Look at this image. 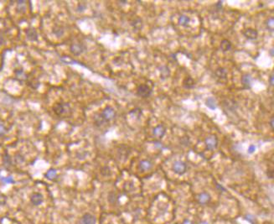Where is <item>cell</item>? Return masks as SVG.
<instances>
[{"mask_svg": "<svg viewBox=\"0 0 274 224\" xmlns=\"http://www.w3.org/2000/svg\"><path fill=\"white\" fill-rule=\"evenodd\" d=\"M116 116V111L113 109L112 107H107L102 110V112L100 114V119L101 122H109L113 120Z\"/></svg>", "mask_w": 274, "mask_h": 224, "instance_id": "6da1fadb", "label": "cell"}, {"mask_svg": "<svg viewBox=\"0 0 274 224\" xmlns=\"http://www.w3.org/2000/svg\"><path fill=\"white\" fill-rule=\"evenodd\" d=\"M172 170L175 174L179 175V176H182L187 170V165L183 161H177L175 162H174Z\"/></svg>", "mask_w": 274, "mask_h": 224, "instance_id": "7a4b0ae2", "label": "cell"}, {"mask_svg": "<svg viewBox=\"0 0 274 224\" xmlns=\"http://www.w3.org/2000/svg\"><path fill=\"white\" fill-rule=\"evenodd\" d=\"M137 94L139 97L143 98L149 97L152 94V89L147 84H141L139 85L137 89Z\"/></svg>", "mask_w": 274, "mask_h": 224, "instance_id": "3957f363", "label": "cell"}, {"mask_svg": "<svg viewBox=\"0 0 274 224\" xmlns=\"http://www.w3.org/2000/svg\"><path fill=\"white\" fill-rule=\"evenodd\" d=\"M205 144L207 149L214 150L218 146V138L215 135H210L205 139Z\"/></svg>", "mask_w": 274, "mask_h": 224, "instance_id": "277c9868", "label": "cell"}, {"mask_svg": "<svg viewBox=\"0 0 274 224\" xmlns=\"http://www.w3.org/2000/svg\"><path fill=\"white\" fill-rule=\"evenodd\" d=\"M71 52L75 55V56H80L81 54H82L85 50V46L84 45H82L81 43H73L71 47Z\"/></svg>", "mask_w": 274, "mask_h": 224, "instance_id": "5b68a950", "label": "cell"}, {"mask_svg": "<svg viewBox=\"0 0 274 224\" xmlns=\"http://www.w3.org/2000/svg\"><path fill=\"white\" fill-rule=\"evenodd\" d=\"M166 133V128L163 124H158L153 129V135L156 138H162Z\"/></svg>", "mask_w": 274, "mask_h": 224, "instance_id": "8992f818", "label": "cell"}, {"mask_svg": "<svg viewBox=\"0 0 274 224\" xmlns=\"http://www.w3.org/2000/svg\"><path fill=\"white\" fill-rule=\"evenodd\" d=\"M243 34H244V36L248 40H250V41H254L256 40L257 36H258V32H257V30H255V29H252V28H248L247 30H244V32H243Z\"/></svg>", "mask_w": 274, "mask_h": 224, "instance_id": "52a82bcc", "label": "cell"}, {"mask_svg": "<svg viewBox=\"0 0 274 224\" xmlns=\"http://www.w3.org/2000/svg\"><path fill=\"white\" fill-rule=\"evenodd\" d=\"M97 223V219L93 215L90 213H86L84 214L81 219V224H96Z\"/></svg>", "mask_w": 274, "mask_h": 224, "instance_id": "ba28073f", "label": "cell"}, {"mask_svg": "<svg viewBox=\"0 0 274 224\" xmlns=\"http://www.w3.org/2000/svg\"><path fill=\"white\" fill-rule=\"evenodd\" d=\"M210 196L207 192H201L197 196V201L201 205H206L210 202Z\"/></svg>", "mask_w": 274, "mask_h": 224, "instance_id": "9c48e42d", "label": "cell"}, {"mask_svg": "<svg viewBox=\"0 0 274 224\" xmlns=\"http://www.w3.org/2000/svg\"><path fill=\"white\" fill-rule=\"evenodd\" d=\"M139 169L142 170V171H147V170H149L153 167V163L148 160H143L139 162Z\"/></svg>", "mask_w": 274, "mask_h": 224, "instance_id": "30bf717a", "label": "cell"}, {"mask_svg": "<svg viewBox=\"0 0 274 224\" xmlns=\"http://www.w3.org/2000/svg\"><path fill=\"white\" fill-rule=\"evenodd\" d=\"M43 196L40 193H34L30 197V202L34 206H40L43 202Z\"/></svg>", "mask_w": 274, "mask_h": 224, "instance_id": "8fae6325", "label": "cell"}, {"mask_svg": "<svg viewBox=\"0 0 274 224\" xmlns=\"http://www.w3.org/2000/svg\"><path fill=\"white\" fill-rule=\"evenodd\" d=\"M68 105L61 104V103H56L53 107V111L56 114L57 116H61L65 112V107H67Z\"/></svg>", "mask_w": 274, "mask_h": 224, "instance_id": "7c38bea8", "label": "cell"}, {"mask_svg": "<svg viewBox=\"0 0 274 224\" xmlns=\"http://www.w3.org/2000/svg\"><path fill=\"white\" fill-rule=\"evenodd\" d=\"M252 78L251 77L250 75H244L241 77V83H242V85L245 88H247V89H250L252 87Z\"/></svg>", "mask_w": 274, "mask_h": 224, "instance_id": "4fadbf2b", "label": "cell"}, {"mask_svg": "<svg viewBox=\"0 0 274 224\" xmlns=\"http://www.w3.org/2000/svg\"><path fill=\"white\" fill-rule=\"evenodd\" d=\"M26 34L28 39L31 41H36L38 40V34L36 30L34 29H30L26 31Z\"/></svg>", "mask_w": 274, "mask_h": 224, "instance_id": "5bb4252c", "label": "cell"}, {"mask_svg": "<svg viewBox=\"0 0 274 224\" xmlns=\"http://www.w3.org/2000/svg\"><path fill=\"white\" fill-rule=\"evenodd\" d=\"M231 47H232V45H231V41H228V40H223L221 42V49L222 51H224V52L230 50L231 49Z\"/></svg>", "mask_w": 274, "mask_h": 224, "instance_id": "9a60e30c", "label": "cell"}, {"mask_svg": "<svg viewBox=\"0 0 274 224\" xmlns=\"http://www.w3.org/2000/svg\"><path fill=\"white\" fill-rule=\"evenodd\" d=\"M183 86L187 88V89H190L193 88L195 86V81L193 80V78H191L190 76H188L186 78L184 79V82H183Z\"/></svg>", "mask_w": 274, "mask_h": 224, "instance_id": "2e32d148", "label": "cell"}, {"mask_svg": "<svg viewBox=\"0 0 274 224\" xmlns=\"http://www.w3.org/2000/svg\"><path fill=\"white\" fill-rule=\"evenodd\" d=\"M206 106L209 109H212V110H215V109L217 108L216 101H215V99L214 97H209L206 100Z\"/></svg>", "mask_w": 274, "mask_h": 224, "instance_id": "e0dca14e", "label": "cell"}, {"mask_svg": "<svg viewBox=\"0 0 274 224\" xmlns=\"http://www.w3.org/2000/svg\"><path fill=\"white\" fill-rule=\"evenodd\" d=\"M215 75L218 78L220 79H225L226 76H227V71L225 68H218L216 71H215Z\"/></svg>", "mask_w": 274, "mask_h": 224, "instance_id": "ac0fdd59", "label": "cell"}, {"mask_svg": "<svg viewBox=\"0 0 274 224\" xmlns=\"http://www.w3.org/2000/svg\"><path fill=\"white\" fill-rule=\"evenodd\" d=\"M190 21V19L186 15H181L180 17L179 18V24H180L181 26L186 27L189 24Z\"/></svg>", "mask_w": 274, "mask_h": 224, "instance_id": "d6986e66", "label": "cell"}, {"mask_svg": "<svg viewBox=\"0 0 274 224\" xmlns=\"http://www.w3.org/2000/svg\"><path fill=\"white\" fill-rule=\"evenodd\" d=\"M56 175H57L56 170H55V169H50V170H49L48 171L46 172L45 176H46V178H47V179L53 180L56 178Z\"/></svg>", "mask_w": 274, "mask_h": 224, "instance_id": "ffe728a7", "label": "cell"}, {"mask_svg": "<svg viewBox=\"0 0 274 224\" xmlns=\"http://www.w3.org/2000/svg\"><path fill=\"white\" fill-rule=\"evenodd\" d=\"M160 72H161V76L162 77H164V78L169 77V76L170 75V71H169V67H161Z\"/></svg>", "mask_w": 274, "mask_h": 224, "instance_id": "44dd1931", "label": "cell"}, {"mask_svg": "<svg viewBox=\"0 0 274 224\" xmlns=\"http://www.w3.org/2000/svg\"><path fill=\"white\" fill-rule=\"evenodd\" d=\"M53 33L56 34L57 37H60V36H62L63 34H64V30H62V29H60V27H58V28H54Z\"/></svg>", "mask_w": 274, "mask_h": 224, "instance_id": "7402d4cb", "label": "cell"}, {"mask_svg": "<svg viewBox=\"0 0 274 224\" xmlns=\"http://www.w3.org/2000/svg\"><path fill=\"white\" fill-rule=\"evenodd\" d=\"M273 21H274L273 18L272 17V18H269V19H267V23H266L267 29L270 30L271 31H273Z\"/></svg>", "mask_w": 274, "mask_h": 224, "instance_id": "603a6c76", "label": "cell"}, {"mask_svg": "<svg viewBox=\"0 0 274 224\" xmlns=\"http://www.w3.org/2000/svg\"><path fill=\"white\" fill-rule=\"evenodd\" d=\"M1 180L4 182L5 184H11L14 182V180L13 179V177L11 176H8V177H4V178H1Z\"/></svg>", "mask_w": 274, "mask_h": 224, "instance_id": "cb8c5ba5", "label": "cell"}, {"mask_svg": "<svg viewBox=\"0 0 274 224\" xmlns=\"http://www.w3.org/2000/svg\"><path fill=\"white\" fill-rule=\"evenodd\" d=\"M245 219H246L247 221H248L249 222H251V223H254V222H255V217H254V216H252V215H251V214H248V215H247L246 217H245Z\"/></svg>", "mask_w": 274, "mask_h": 224, "instance_id": "d4e9b609", "label": "cell"}, {"mask_svg": "<svg viewBox=\"0 0 274 224\" xmlns=\"http://www.w3.org/2000/svg\"><path fill=\"white\" fill-rule=\"evenodd\" d=\"M86 9V4H83V3H80L77 6V11L82 12Z\"/></svg>", "mask_w": 274, "mask_h": 224, "instance_id": "484cf974", "label": "cell"}, {"mask_svg": "<svg viewBox=\"0 0 274 224\" xmlns=\"http://www.w3.org/2000/svg\"><path fill=\"white\" fill-rule=\"evenodd\" d=\"M256 146H255V145H253V144H252V145L249 146V148H248L247 152H248V153H249V154L254 153V152H255V151H256Z\"/></svg>", "mask_w": 274, "mask_h": 224, "instance_id": "4316f807", "label": "cell"}, {"mask_svg": "<svg viewBox=\"0 0 274 224\" xmlns=\"http://www.w3.org/2000/svg\"><path fill=\"white\" fill-rule=\"evenodd\" d=\"M267 175L268 178L272 179V178H273V170H268L267 172Z\"/></svg>", "mask_w": 274, "mask_h": 224, "instance_id": "83f0119b", "label": "cell"}, {"mask_svg": "<svg viewBox=\"0 0 274 224\" xmlns=\"http://www.w3.org/2000/svg\"><path fill=\"white\" fill-rule=\"evenodd\" d=\"M5 134V128L4 127V125L0 124V135H3Z\"/></svg>", "mask_w": 274, "mask_h": 224, "instance_id": "f1b7e54d", "label": "cell"}, {"mask_svg": "<svg viewBox=\"0 0 274 224\" xmlns=\"http://www.w3.org/2000/svg\"><path fill=\"white\" fill-rule=\"evenodd\" d=\"M273 78H274L273 73H272V75H271V76H270V77H269V83H270V85H271V86H273V84H274Z\"/></svg>", "mask_w": 274, "mask_h": 224, "instance_id": "f546056e", "label": "cell"}, {"mask_svg": "<svg viewBox=\"0 0 274 224\" xmlns=\"http://www.w3.org/2000/svg\"><path fill=\"white\" fill-rule=\"evenodd\" d=\"M273 123H274V117L273 116H272V118H271V120H270V126H271V128H272V130H273Z\"/></svg>", "mask_w": 274, "mask_h": 224, "instance_id": "4dcf8cb0", "label": "cell"}, {"mask_svg": "<svg viewBox=\"0 0 274 224\" xmlns=\"http://www.w3.org/2000/svg\"><path fill=\"white\" fill-rule=\"evenodd\" d=\"M182 224H194V222L190 220H188V219H185V220L182 222Z\"/></svg>", "mask_w": 274, "mask_h": 224, "instance_id": "1f68e13d", "label": "cell"}, {"mask_svg": "<svg viewBox=\"0 0 274 224\" xmlns=\"http://www.w3.org/2000/svg\"><path fill=\"white\" fill-rule=\"evenodd\" d=\"M222 3H223L222 1H219L217 4H216L215 6H216V7H219V8H221L222 7Z\"/></svg>", "mask_w": 274, "mask_h": 224, "instance_id": "d6a6232c", "label": "cell"}, {"mask_svg": "<svg viewBox=\"0 0 274 224\" xmlns=\"http://www.w3.org/2000/svg\"><path fill=\"white\" fill-rule=\"evenodd\" d=\"M5 202V198L4 196H0V204H3Z\"/></svg>", "mask_w": 274, "mask_h": 224, "instance_id": "836d02e7", "label": "cell"}, {"mask_svg": "<svg viewBox=\"0 0 274 224\" xmlns=\"http://www.w3.org/2000/svg\"><path fill=\"white\" fill-rule=\"evenodd\" d=\"M155 145H157L158 147V148H162V144H160V143H158V142H155Z\"/></svg>", "mask_w": 274, "mask_h": 224, "instance_id": "e575fe53", "label": "cell"}, {"mask_svg": "<svg viewBox=\"0 0 274 224\" xmlns=\"http://www.w3.org/2000/svg\"><path fill=\"white\" fill-rule=\"evenodd\" d=\"M273 48H272L270 50V54H271V56H272V57H273L274 56V54H273Z\"/></svg>", "mask_w": 274, "mask_h": 224, "instance_id": "d590c367", "label": "cell"}, {"mask_svg": "<svg viewBox=\"0 0 274 224\" xmlns=\"http://www.w3.org/2000/svg\"><path fill=\"white\" fill-rule=\"evenodd\" d=\"M199 224H209V222H206V221H202V222H199Z\"/></svg>", "mask_w": 274, "mask_h": 224, "instance_id": "8d00e7d4", "label": "cell"}]
</instances>
